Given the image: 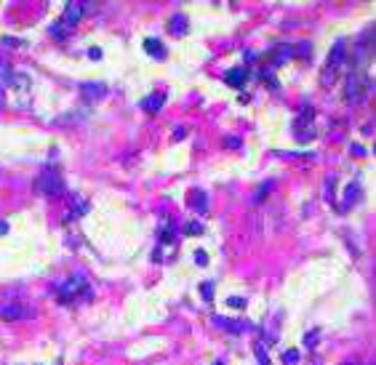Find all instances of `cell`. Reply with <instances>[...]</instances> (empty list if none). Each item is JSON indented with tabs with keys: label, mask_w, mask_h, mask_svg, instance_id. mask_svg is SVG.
I'll return each mask as SVG.
<instances>
[{
	"label": "cell",
	"mask_w": 376,
	"mask_h": 365,
	"mask_svg": "<svg viewBox=\"0 0 376 365\" xmlns=\"http://www.w3.org/2000/svg\"><path fill=\"white\" fill-rule=\"evenodd\" d=\"M144 45H147V51H150L152 56H166V51H163V43H158L155 38H150V40H147Z\"/></svg>",
	"instance_id": "6da1fadb"
}]
</instances>
